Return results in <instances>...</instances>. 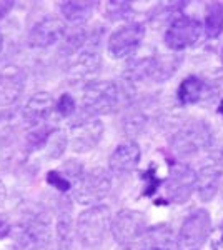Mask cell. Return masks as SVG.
<instances>
[{
    "instance_id": "obj_1",
    "label": "cell",
    "mask_w": 223,
    "mask_h": 250,
    "mask_svg": "<svg viewBox=\"0 0 223 250\" xmlns=\"http://www.w3.org/2000/svg\"><path fill=\"white\" fill-rule=\"evenodd\" d=\"M14 245L17 250H42L52 239L50 217L45 212H35L12 229Z\"/></svg>"
},
{
    "instance_id": "obj_2",
    "label": "cell",
    "mask_w": 223,
    "mask_h": 250,
    "mask_svg": "<svg viewBox=\"0 0 223 250\" xmlns=\"http://www.w3.org/2000/svg\"><path fill=\"white\" fill-rule=\"evenodd\" d=\"M112 224V213L105 205H93L83 210L77 219V239L85 247H95L105 239Z\"/></svg>"
},
{
    "instance_id": "obj_3",
    "label": "cell",
    "mask_w": 223,
    "mask_h": 250,
    "mask_svg": "<svg viewBox=\"0 0 223 250\" xmlns=\"http://www.w3.org/2000/svg\"><path fill=\"white\" fill-rule=\"evenodd\" d=\"M112 177L105 168H90L74 184V197L82 205H99L110 193Z\"/></svg>"
},
{
    "instance_id": "obj_4",
    "label": "cell",
    "mask_w": 223,
    "mask_h": 250,
    "mask_svg": "<svg viewBox=\"0 0 223 250\" xmlns=\"http://www.w3.org/2000/svg\"><path fill=\"white\" fill-rule=\"evenodd\" d=\"M212 144V128L203 120H192L173 137L172 147L180 157L197 155Z\"/></svg>"
},
{
    "instance_id": "obj_5",
    "label": "cell",
    "mask_w": 223,
    "mask_h": 250,
    "mask_svg": "<svg viewBox=\"0 0 223 250\" xmlns=\"http://www.w3.org/2000/svg\"><path fill=\"white\" fill-rule=\"evenodd\" d=\"M210 230H212V219L210 213L198 208L192 212L183 220L177 237V247L178 250H200L205 240L208 239Z\"/></svg>"
},
{
    "instance_id": "obj_6",
    "label": "cell",
    "mask_w": 223,
    "mask_h": 250,
    "mask_svg": "<svg viewBox=\"0 0 223 250\" xmlns=\"http://www.w3.org/2000/svg\"><path fill=\"white\" fill-rule=\"evenodd\" d=\"M120 102V90L115 82L99 80L85 87L82 104L88 114H110Z\"/></svg>"
},
{
    "instance_id": "obj_7",
    "label": "cell",
    "mask_w": 223,
    "mask_h": 250,
    "mask_svg": "<svg viewBox=\"0 0 223 250\" xmlns=\"http://www.w3.org/2000/svg\"><path fill=\"white\" fill-rule=\"evenodd\" d=\"M147 230V220L140 212L122 208L115 213L110 224L112 237L120 245H132Z\"/></svg>"
},
{
    "instance_id": "obj_8",
    "label": "cell",
    "mask_w": 223,
    "mask_h": 250,
    "mask_svg": "<svg viewBox=\"0 0 223 250\" xmlns=\"http://www.w3.org/2000/svg\"><path fill=\"white\" fill-rule=\"evenodd\" d=\"M103 135V124L100 119H79L70 125L68 145L77 154H87L99 145Z\"/></svg>"
},
{
    "instance_id": "obj_9",
    "label": "cell",
    "mask_w": 223,
    "mask_h": 250,
    "mask_svg": "<svg viewBox=\"0 0 223 250\" xmlns=\"http://www.w3.org/2000/svg\"><path fill=\"white\" fill-rule=\"evenodd\" d=\"M145 37V27L142 23L130 22L119 27L108 37V54L115 59H125L140 47Z\"/></svg>"
},
{
    "instance_id": "obj_10",
    "label": "cell",
    "mask_w": 223,
    "mask_h": 250,
    "mask_svg": "<svg viewBox=\"0 0 223 250\" xmlns=\"http://www.w3.org/2000/svg\"><path fill=\"white\" fill-rule=\"evenodd\" d=\"M202 29L203 27L198 20L182 15L168 25L167 32H165V43L172 50L182 52L185 48L192 47L200 39Z\"/></svg>"
},
{
    "instance_id": "obj_11",
    "label": "cell",
    "mask_w": 223,
    "mask_h": 250,
    "mask_svg": "<svg viewBox=\"0 0 223 250\" xmlns=\"http://www.w3.org/2000/svg\"><path fill=\"white\" fill-rule=\"evenodd\" d=\"M65 22L59 17H45L39 20L27 35L28 47L32 48H48L65 35Z\"/></svg>"
},
{
    "instance_id": "obj_12",
    "label": "cell",
    "mask_w": 223,
    "mask_h": 250,
    "mask_svg": "<svg viewBox=\"0 0 223 250\" xmlns=\"http://www.w3.org/2000/svg\"><path fill=\"white\" fill-rule=\"evenodd\" d=\"M25 72L15 63L0 67V107H10L20 99L25 88Z\"/></svg>"
},
{
    "instance_id": "obj_13",
    "label": "cell",
    "mask_w": 223,
    "mask_h": 250,
    "mask_svg": "<svg viewBox=\"0 0 223 250\" xmlns=\"http://www.w3.org/2000/svg\"><path fill=\"white\" fill-rule=\"evenodd\" d=\"M55 107L54 97L48 92H37L27 100V104L22 108V119L23 124L28 128L42 127L50 117L52 110Z\"/></svg>"
},
{
    "instance_id": "obj_14",
    "label": "cell",
    "mask_w": 223,
    "mask_h": 250,
    "mask_svg": "<svg viewBox=\"0 0 223 250\" xmlns=\"http://www.w3.org/2000/svg\"><path fill=\"white\" fill-rule=\"evenodd\" d=\"M195 187V173L188 165L177 164L168 179V199L173 202H186Z\"/></svg>"
},
{
    "instance_id": "obj_15",
    "label": "cell",
    "mask_w": 223,
    "mask_h": 250,
    "mask_svg": "<svg viewBox=\"0 0 223 250\" xmlns=\"http://www.w3.org/2000/svg\"><path fill=\"white\" fill-rule=\"evenodd\" d=\"M142 157V150L139 147V144L133 142H123L120 144L119 147L110 154V159H108V167L113 173H128L132 170H135V167L140 162Z\"/></svg>"
},
{
    "instance_id": "obj_16",
    "label": "cell",
    "mask_w": 223,
    "mask_h": 250,
    "mask_svg": "<svg viewBox=\"0 0 223 250\" xmlns=\"http://www.w3.org/2000/svg\"><path fill=\"white\" fill-rule=\"evenodd\" d=\"M100 67H102V59H100L99 50L95 47H88L75 59V62L68 68V74L75 80H85L95 77Z\"/></svg>"
},
{
    "instance_id": "obj_17",
    "label": "cell",
    "mask_w": 223,
    "mask_h": 250,
    "mask_svg": "<svg viewBox=\"0 0 223 250\" xmlns=\"http://www.w3.org/2000/svg\"><path fill=\"white\" fill-rule=\"evenodd\" d=\"M140 239L142 250H170L175 242V235L168 224H157L148 227Z\"/></svg>"
},
{
    "instance_id": "obj_18",
    "label": "cell",
    "mask_w": 223,
    "mask_h": 250,
    "mask_svg": "<svg viewBox=\"0 0 223 250\" xmlns=\"http://www.w3.org/2000/svg\"><path fill=\"white\" fill-rule=\"evenodd\" d=\"M218 182H220V170L212 165H206L202 167L200 172L195 175V185L200 199L206 202V200H212L215 193L218 192Z\"/></svg>"
},
{
    "instance_id": "obj_19",
    "label": "cell",
    "mask_w": 223,
    "mask_h": 250,
    "mask_svg": "<svg viewBox=\"0 0 223 250\" xmlns=\"http://www.w3.org/2000/svg\"><path fill=\"white\" fill-rule=\"evenodd\" d=\"M99 5L97 2H77V0H70V2L60 3V10L67 22L70 23H83L90 19L93 14V9Z\"/></svg>"
},
{
    "instance_id": "obj_20",
    "label": "cell",
    "mask_w": 223,
    "mask_h": 250,
    "mask_svg": "<svg viewBox=\"0 0 223 250\" xmlns=\"http://www.w3.org/2000/svg\"><path fill=\"white\" fill-rule=\"evenodd\" d=\"M203 88H205V82L200 77H186L183 82L180 83L177 92L178 102L182 105H190V104H197L198 100L203 95Z\"/></svg>"
},
{
    "instance_id": "obj_21",
    "label": "cell",
    "mask_w": 223,
    "mask_h": 250,
    "mask_svg": "<svg viewBox=\"0 0 223 250\" xmlns=\"http://www.w3.org/2000/svg\"><path fill=\"white\" fill-rule=\"evenodd\" d=\"M205 32L210 39H215L223 30V3L213 2L208 5V12L205 15Z\"/></svg>"
},
{
    "instance_id": "obj_22",
    "label": "cell",
    "mask_w": 223,
    "mask_h": 250,
    "mask_svg": "<svg viewBox=\"0 0 223 250\" xmlns=\"http://www.w3.org/2000/svg\"><path fill=\"white\" fill-rule=\"evenodd\" d=\"M55 128L52 127H37V128H30V132L27 134L25 139V147L27 152H37L40 148H45V145L50 139V135L54 134Z\"/></svg>"
},
{
    "instance_id": "obj_23",
    "label": "cell",
    "mask_w": 223,
    "mask_h": 250,
    "mask_svg": "<svg viewBox=\"0 0 223 250\" xmlns=\"http://www.w3.org/2000/svg\"><path fill=\"white\" fill-rule=\"evenodd\" d=\"M68 145V135L63 130H54V134L50 135L48 142L45 145V155L47 159L55 160L59 157H62V154L65 152Z\"/></svg>"
},
{
    "instance_id": "obj_24",
    "label": "cell",
    "mask_w": 223,
    "mask_h": 250,
    "mask_svg": "<svg viewBox=\"0 0 223 250\" xmlns=\"http://www.w3.org/2000/svg\"><path fill=\"white\" fill-rule=\"evenodd\" d=\"M130 2H105V17L108 20H127L132 15Z\"/></svg>"
},
{
    "instance_id": "obj_25",
    "label": "cell",
    "mask_w": 223,
    "mask_h": 250,
    "mask_svg": "<svg viewBox=\"0 0 223 250\" xmlns=\"http://www.w3.org/2000/svg\"><path fill=\"white\" fill-rule=\"evenodd\" d=\"M70 233H72V219L65 210L59 217V222H57V237H59V244L63 249L70 245Z\"/></svg>"
},
{
    "instance_id": "obj_26",
    "label": "cell",
    "mask_w": 223,
    "mask_h": 250,
    "mask_svg": "<svg viewBox=\"0 0 223 250\" xmlns=\"http://www.w3.org/2000/svg\"><path fill=\"white\" fill-rule=\"evenodd\" d=\"M85 43H87V34H85L83 30H77L65 39L62 50H63V54L72 55V54H75V52H79Z\"/></svg>"
},
{
    "instance_id": "obj_27",
    "label": "cell",
    "mask_w": 223,
    "mask_h": 250,
    "mask_svg": "<svg viewBox=\"0 0 223 250\" xmlns=\"http://www.w3.org/2000/svg\"><path fill=\"white\" fill-rule=\"evenodd\" d=\"M47 182H48V185H52L54 188H57L59 192H68L72 187H74V184H72L60 170L48 172L47 173Z\"/></svg>"
},
{
    "instance_id": "obj_28",
    "label": "cell",
    "mask_w": 223,
    "mask_h": 250,
    "mask_svg": "<svg viewBox=\"0 0 223 250\" xmlns=\"http://www.w3.org/2000/svg\"><path fill=\"white\" fill-rule=\"evenodd\" d=\"M57 112H59L60 117H63V119H67V117H70L72 114H74L75 110V100L74 97H72L70 94H63L60 95L59 102H57Z\"/></svg>"
},
{
    "instance_id": "obj_29",
    "label": "cell",
    "mask_w": 223,
    "mask_h": 250,
    "mask_svg": "<svg viewBox=\"0 0 223 250\" xmlns=\"http://www.w3.org/2000/svg\"><path fill=\"white\" fill-rule=\"evenodd\" d=\"M145 125V117L140 114H132L123 120V128L128 134H140Z\"/></svg>"
},
{
    "instance_id": "obj_30",
    "label": "cell",
    "mask_w": 223,
    "mask_h": 250,
    "mask_svg": "<svg viewBox=\"0 0 223 250\" xmlns=\"http://www.w3.org/2000/svg\"><path fill=\"white\" fill-rule=\"evenodd\" d=\"M12 229H14V225H12L9 215L0 213V240L5 239V237H9L12 233Z\"/></svg>"
},
{
    "instance_id": "obj_31",
    "label": "cell",
    "mask_w": 223,
    "mask_h": 250,
    "mask_svg": "<svg viewBox=\"0 0 223 250\" xmlns=\"http://www.w3.org/2000/svg\"><path fill=\"white\" fill-rule=\"evenodd\" d=\"M12 7H14V2H0V19L5 17Z\"/></svg>"
},
{
    "instance_id": "obj_32",
    "label": "cell",
    "mask_w": 223,
    "mask_h": 250,
    "mask_svg": "<svg viewBox=\"0 0 223 250\" xmlns=\"http://www.w3.org/2000/svg\"><path fill=\"white\" fill-rule=\"evenodd\" d=\"M7 197V190H5V185H3V182L0 180V205L3 204V200H5Z\"/></svg>"
},
{
    "instance_id": "obj_33",
    "label": "cell",
    "mask_w": 223,
    "mask_h": 250,
    "mask_svg": "<svg viewBox=\"0 0 223 250\" xmlns=\"http://www.w3.org/2000/svg\"><path fill=\"white\" fill-rule=\"evenodd\" d=\"M123 250H142V249H140V247H135V245L132 244V245H125V249H123Z\"/></svg>"
},
{
    "instance_id": "obj_34",
    "label": "cell",
    "mask_w": 223,
    "mask_h": 250,
    "mask_svg": "<svg viewBox=\"0 0 223 250\" xmlns=\"http://www.w3.org/2000/svg\"><path fill=\"white\" fill-rule=\"evenodd\" d=\"M2 50H3V35L0 32V54H2Z\"/></svg>"
},
{
    "instance_id": "obj_35",
    "label": "cell",
    "mask_w": 223,
    "mask_h": 250,
    "mask_svg": "<svg viewBox=\"0 0 223 250\" xmlns=\"http://www.w3.org/2000/svg\"><path fill=\"white\" fill-rule=\"evenodd\" d=\"M218 114H222V115H223V100L220 102V105H218Z\"/></svg>"
},
{
    "instance_id": "obj_36",
    "label": "cell",
    "mask_w": 223,
    "mask_h": 250,
    "mask_svg": "<svg viewBox=\"0 0 223 250\" xmlns=\"http://www.w3.org/2000/svg\"><path fill=\"white\" fill-rule=\"evenodd\" d=\"M222 59H223V54H222Z\"/></svg>"
}]
</instances>
